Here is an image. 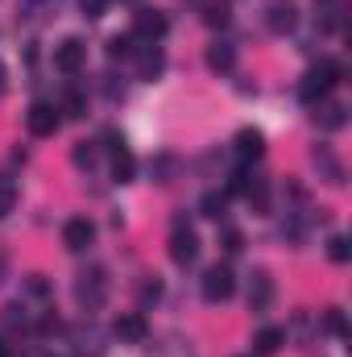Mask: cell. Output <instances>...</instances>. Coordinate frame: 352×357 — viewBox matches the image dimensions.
Wrapping results in <instances>:
<instances>
[{
	"mask_svg": "<svg viewBox=\"0 0 352 357\" xmlns=\"http://www.w3.org/2000/svg\"><path fill=\"white\" fill-rule=\"evenodd\" d=\"M269 303H273V278H269V270H257L253 282H249V307L265 312Z\"/></svg>",
	"mask_w": 352,
	"mask_h": 357,
	"instance_id": "7c38bea8",
	"label": "cell"
},
{
	"mask_svg": "<svg viewBox=\"0 0 352 357\" xmlns=\"http://www.w3.org/2000/svg\"><path fill=\"white\" fill-rule=\"evenodd\" d=\"M58 112H67V116H83V96H79V91H67V100H63Z\"/></svg>",
	"mask_w": 352,
	"mask_h": 357,
	"instance_id": "484cf974",
	"label": "cell"
},
{
	"mask_svg": "<svg viewBox=\"0 0 352 357\" xmlns=\"http://www.w3.org/2000/svg\"><path fill=\"white\" fill-rule=\"evenodd\" d=\"M25 324H29V316H25L17 303H8V307L0 312V328H25Z\"/></svg>",
	"mask_w": 352,
	"mask_h": 357,
	"instance_id": "7402d4cb",
	"label": "cell"
},
{
	"mask_svg": "<svg viewBox=\"0 0 352 357\" xmlns=\"http://www.w3.org/2000/svg\"><path fill=\"white\" fill-rule=\"evenodd\" d=\"M112 333H116V341H125V345H145L150 324H145V316H141V312H125V316H116Z\"/></svg>",
	"mask_w": 352,
	"mask_h": 357,
	"instance_id": "52a82bcc",
	"label": "cell"
},
{
	"mask_svg": "<svg viewBox=\"0 0 352 357\" xmlns=\"http://www.w3.org/2000/svg\"><path fill=\"white\" fill-rule=\"evenodd\" d=\"M232 63H237V50H232L228 42L207 46V67H211V71H232Z\"/></svg>",
	"mask_w": 352,
	"mask_h": 357,
	"instance_id": "2e32d148",
	"label": "cell"
},
{
	"mask_svg": "<svg viewBox=\"0 0 352 357\" xmlns=\"http://www.w3.org/2000/svg\"><path fill=\"white\" fill-rule=\"evenodd\" d=\"M170 258H175V266H191L195 258H199V237L178 220L175 233H170Z\"/></svg>",
	"mask_w": 352,
	"mask_h": 357,
	"instance_id": "5b68a950",
	"label": "cell"
},
{
	"mask_svg": "<svg viewBox=\"0 0 352 357\" xmlns=\"http://www.w3.org/2000/svg\"><path fill=\"white\" fill-rule=\"evenodd\" d=\"M112 178H116V183H129V178H133V154H129V150H116V154H112Z\"/></svg>",
	"mask_w": 352,
	"mask_h": 357,
	"instance_id": "ac0fdd59",
	"label": "cell"
},
{
	"mask_svg": "<svg viewBox=\"0 0 352 357\" xmlns=\"http://www.w3.org/2000/svg\"><path fill=\"white\" fill-rule=\"evenodd\" d=\"M232 146H237V158H241L245 167H249V162H257V158L265 154V137L257 133V129H241Z\"/></svg>",
	"mask_w": 352,
	"mask_h": 357,
	"instance_id": "8fae6325",
	"label": "cell"
},
{
	"mask_svg": "<svg viewBox=\"0 0 352 357\" xmlns=\"http://www.w3.org/2000/svg\"><path fill=\"white\" fill-rule=\"evenodd\" d=\"M328 254H332V262H349V237H332Z\"/></svg>",
	"mask_w": 352,
	"mask_h": 357,
	"instance_id": "4316f807",
	"label": "cell"
},
{
	"mask_svg": "<svg viewBox=\"0 0 352 357\" xmlns=\"http://www.w3.org/2000/svg\"><path fill=\"white\" fill-rule=\"evenodd\" d=\"M4 91H8V67L0 63V96H4Z\"/></svg>",
	"mask_w": 352,
	"mask_h": 357,
	"instance_id": "4dcf8cb0",
	"label": "cell"
},
{
	"mask_svg": "<svg viewBox=\"0 0 352 357\" xmlns=\"http://www.w3.org/2000/svg\"><path fill=\"white\" fill-rule=\"evenodd\" d=\"M0 357H8V341L4 337H0Z\"/></svg>",
	"mask_w": 352,
	"mask_h": 357,
	"instance_id": "1f68e13d",
	"label": "cell"
},
{
	"mask_svg": "<svg viewBox=\"0 0 352 357\" xmlns=\"http://www.w3.org/2000/svg\"><path fill=\"white\" fill-rule=\"evenodd\" d=\"M95 158H99L95 142H79V146H75V167H79V171H91V167H95Z\"/></svg>",
	"mask_w": 352,
	"mask_h": 357,
	"instance_id": "ffe728a7",
	"label": "cell"
},
{
	"mask_svg": "<svg viewBox=\"0 0 352 357\" xmlns=\"http://www.w3.org/2000/svg\"><path fill=\"white\" fill-rule=\"evenodd\" d=\"M104 295H108V278H104V270H83L79 282H75V299H79L83 307H99Z\"/></svg>",
	"mask_w": 352,
	"mask_h": 357,
	"instance_id": "277c9868",
	"label": "cell"
},
{
	"mask_svg": "<svg viewBox=\"0 0 352 357\" xmlns=\"http://www.w3.org/2000/svg\"><path fill=\"white\" fill-rule=\"evenodd\" d=\"M79 13L95 21V17H104V13H108V0H79Z\"/></svg>",
	"mask_w": 352,
	"mask_h": 357,
	"instance_id": "83f0119b",
	"label": "cell"
},
{
	"mask_svg": "<svg viewBox=\"0 0 352 357\" xmlns=\"http://www.w3.org/2000/svg\"><path fill=\"white\" fill-rule=\"evenodd\" d=\"M224 250H228V254H241V250H245V237H241L237 229H224Z\"/></svg>",
	"mask_w": 352,
	"mask_h": 357,
	"instance_id": "f1b7e54d",
	"label": "cell"
},
{
	"mask_svg": "<svg viewBox=\"0 0 352 357\" xmlns=\"http://www.w3.org/2000/svg\"><path fill=\"white\" fill-rule=\"evenodd\" d=\"M323 328H328V333H336V337H349V320H344V312H340V307H328Z\"/></svg>",
	"mask_w": 352,
	"mask_h": 357,
	"instance_id": "603a6c76",
	"label": "cell"
},
{
	"mask_svg": "<svg viewBox=\"0 0 352 357\" xmlns=\"http://www.w3.org/2000/svg\"><path fill=\"white\" fill-rule=\"evenodd\" d=\"M340 84V63H319V67H311L307 75H303V84H298V96L307 100V104H319V100H328V91Z\"/></svg>",
	"mask_w": 352,
	"mask_h": 357,
	"instance_id": "6da1fadb",
	"label": "cell"
},
{
	"mask_svg": "<svg viewBox=\"0 0 352 357\" xmlns=\"http://www.w3.org/2000/svg\"><path fill=\"white\" fill-rule=\"evenodd\" d=\"M282 345H286V328H278V324H265L262 333L253 337V349H257L262 357H273Z\"/></svg>",
	"mask_w": 352,
	"mask_h": 357,
	"instance_id": "5bb4252c",
	"label": "cell"
},
{
	"mask_svg": "<svg viewBox=\"0 0 352 357\" xmlns=\"http://www.w3.org/2000/svg\"><path fill=\"white\" fill-rule=\"evenodd\" d=\"M91 241H95V225H91L88 216H75V220H67V225H63V245H67L71 254L88 250Z\"/></svg>",
	"mask_w": 352,
	"mask_h": 357,
	"instance_id": "9c48e42d",
	"label": "cell"
},
{
	"mask_svg": "<svg viewBox=\"0 0 352 357\" xmlns=\"http://www.w3.org/2000/svg\"><path fill=\"white\" fill-rule=\"evenodd\" d=\"M232 291H237V278L228 266H211L203 274V299L207 303H224V299H232Z\"/></svg>",
	"mask_w": 352,
	"mask_h": 357,
	"instance_id": "7a4b0ae2",
	"label": "cell"
},
{
	"mask_svg": "<svg viewBox=\"0 0 352 357\" xmlns=\"http://www.w3.org/2000/svg\"><path fill=\"white\" fill-rule=\"evenodd\" d=\"M344 121H349V108H344V104H336V100H319L315 125H319L323 133H332V129H344Z\"/></svg>",
	"mask_w": 352,
	"mask_h": 357,
	"instance_id": "4fadbf2b",
	"label": "cell"
},
{
	"mask_svg": "<svg viewBox=\"0 0 352 357\" xmlns=\"http://www.w3.org/2000/svg\"><path fill=\"white\" fill-rule=\"evenodd\" d=\"M265 25H269L273 33H290V29L298 25V4H294V0H269V4H265Z\"/></svg>",
	"mask_w": 352,
	"mask_h": 357,
	"instance_id": "ba28073f",
	"label": "cell"
},
{
	"mask_svg": "<svg viewBox=\"0 0 352 357\" xmlns=\"http://www.w3.org/2000/svg\"><path fill=\"white\" fill-rule=\"evenodd\" d=\"M29 291H33V295H46V282H42V278L33 274V278H29Z\"/></svg>",
	"mask_w": 352,
	"mask_h": 357,
	"instance_id": "f546056e",
	"label": "cell"
},
{
	"mask_svg": "<svg viewBox=\"0 0 352 357\" xmlns=\"http://www.w3.org/2000/svg\"><path fill=\"white\" fill-rule=\"evenodd\" d=\"M162 33H166V17H162L158 8H145V13H137V21H133V38H145V42L154 46Z\"/></svg>",
	"mask_w": 352,
	"mask_h": 357,
	"instance_id": "30bf717a",
	"label": "cell"
},
{
	"mask_svg": "<svg viewBox=\"0 0 352 357\" xmlns=\"http://www.w3.org/2000/svg\"><path fill=\"white\" fill-rule=\"evenodd\" d=\"M58 104H46V100H38L29 112H25V125H29V133L33 137H54V129H58Z\"/></svg>",
	"mask_w": 352,
	"mask_h": 357,
	"instance_id": "3957f363",
	"label": "cell"
},
{
	"mask_svg": "<svg viewBox=\"0 0 352 357\" xmlns=\"http://www.w3.org/2000/svg\"><path fill=\"white\" fill-rule=\"evenodd\" d=\"M13 204H17V187H13L8 178L0 175V220H4L8 212H13Z\"/></svg>",
	"mask_w": 352,
	"mask_h": 357,
	"instance_id": "cb8c5ba5",
	"label": "cell"
},
{
	"mask_svg": "<svg viewBox=\"0 0 352 357\" xmlns=\"http://www.w3.org/2000/svg\"><path fill=\"white\" fill-rule=\"evenodd\" d=\"M154 75H162V50L145 46L141 50V79H154Z\"/></svg>",
	"mask_w": 352,
	"mask_h": 357,
	"instance_id": "e0dca14e",
	"label": "cell"
},
{
	"mask_svg": "<svg viewBox=\"0 0 352 357\" xmlns=\"http://www.w3.org/2000/svg\"><path fill=\"white\" fill-rule=\"evenodd\" d=\"M315 167L328 175V183H344V167H340V158H336L328 146H319V150H315Z\"/></svg>",
	"mask_w": 352,
	"mask_h": 357,
	"instance_id": "9a60e30c",
	"label": "cell"
},
{
	"mask_svg": "<svg viewBox=\"0 0 352 357\" xmlns=\"http://www.w3.org/2000/svg\"><path fill=\"white\" fill-rule=\"evenodd\" d=\"M133 33H116V38H108V54L112 59H125V54H133Z\"/></svg>",
	"mask_w": 352,
	"mask_h": 357,
	"instance_id": "44dd1931",
	"label": "cell"
},
{
	"mask_svg": "<svg viewBox=\"0 0 352 357\" xmlns=\"http://www.w3.org/2000/svg\"><path fill=\"white\" fill-rule=\"evenodd\" d=\"M203 21H207V25H224V21H228V4H224V0H207Z\"/></svg>",
	"mask_w": 352,
	"mask_h": 357,
	"instance_id": "d4e9b609",
	"label": "cell"
},
{
	"mask_svg": "<svg viewBox=\"0 0 352 357\" xmlns=\"http://www.w3.org/2000/svg\"><path fill=\"white\" fill-rule=\"evenodd\" d=\"M83 63H88V46H83L79 38H63V42L54 46V67H58V71L75 75Z\"/></svg>",
	"mask_w": 352,
	"mask_h": 357,
	"instance_id": "8992f818",
	"label": "cell"
},
{
	"mask_svg": "<svg viewBox=\"0 0 352 357\" xmlns=\"http://www.w3.org/2000/svg\"><path fill=\"white\" fill-rule=\"evenodd\" d=\"M224 204H228V195H224V191H207V195L199 199L203 216H211V220H220V216H224Z\"/></svg>",
	"mask_w": 352,
	"mask_h": 357,
	"instance_id": "d6986e66",
	"label": "cell"
}]
</instances>
